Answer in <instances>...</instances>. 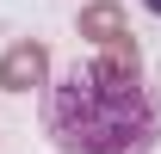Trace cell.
<instances>
[{
	"mask_svg": "<svg viewBox=\"0 0 161 154\" xmlns=\"http://www.w3.org/2000/svg\"><path fill=\"white\" fill-rule=\"evenodd\" d=\"M43 130L62 154H149L161 142V105L142 68L80 56L50 80Z\"/></svg>",
	"mask_w": 161,
	"mask_h": 154,
	"instance_id": "6da1fadb",
	"label": "cell"
},
{
	"mask_svg": "<svg viewBox=\"0 0 161 154\" xmlns=\"http://www.w3.org/2000/svg\"><path fill=\"white\" fill-rule=\"evenodd\" d=\"M31 86H50V43L43 37H19L0 56V93H31Z\"/></svg>",
	"mask_w": 161,
	"mask_h": 154,
	"instance_id": "7a4b0ae2",
	"label": "cell"
},
{
	"mask_svg": "<svg viewBox=\"0 0 161 154\" xmlns=\"http://www.w3.org/2000/svg\"><path fill=\"white\" fill-rule=\"evenodd\" d=\"M75 31L93 43V49H105V43H118L124 31H130V19H124L118 0H87V6L75 13Z\"/></svg>",
	"mask_w": 161,
	"mask_h": 154,
	"instance_id": "3957f363",
	"label": "cell"
},
{
	"mask_svg": "<svg viewBox=\"0 0 161 154\" xmlns=\"http://www.w3.org/2000/svg\"><path fill=\"white\" fill-rule=\"evenodd\" d=\"M142 6H149V13H155V19H161V0H142Z\"/></svg>",
	"mask_w": 161,
	"mask_h": 154,
	"instance_id": "277c9868",
	"label": "cell"
}]
</instances>
